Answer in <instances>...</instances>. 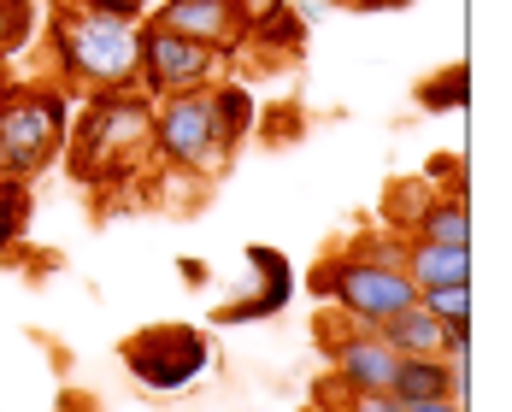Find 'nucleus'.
Returning <instances> with one entry per match:
<instances>
[{"mask_svg": "<svg viewBox=\"0 0 512 412\" xmlns=\"http://www.w3.org/2000/svg\"><path fill=\"white\" fill-rule=\"evenodd\" d=\"M77 183H124L154 154V101L142 89H101L65 130Z\"/></svg>", "mask_w": 512, "mask_h": 412, "instance_id": "f257e3e1", "label": "nucleus"}, {"mask_svg": "<svg viewBox=\"0 0 512 412\" xmlns=\"http://www.w3.org/2000/svg\"><path fill=\"white\" fill-rule=\"evenodd\" d=\"M136 36L142 30L130 18H106L77 0H59L48 18V59L71 89H89V95L136 89Z\"/></svg>", "mask_w": 512, "mask_h": 412, "instance_id": "f03ea898", "label": "nucleus"}, {"mask_svg": "<svg viewBox=\"0 0 512 412\" xmlns=\"http://www.w3.org/2000/svg\"><path fill=\"white\" fill-rule=\"evenodd\" d=\"M65 130H71L65 89H48V83L6 89L0 95V177L30 183L36 171H48L53 154L65 148Z\"/></svg>", "mask_w": 512, "mask_h": 412, "instance_id": "7ed1b4c3", "label": "nucleus"}, {"mask_svg": "<svg viewBox=\"0 0 512 412\" xmlns=\"http://www.w3.org/2000/svg\"><path fill=\"white\" fill-rule=\"evenodd\" d=\"M312 289L342 312L348 324H359V330H371V324H383L389 312H401V307L418 301V289H412V277L401 265H377V259L354 254V248L336 254V259H324V265L312 271Z\"/></svg>", "mask_w": 512, "mask_h": 412, "instance_id": "20e7f679", "label": "nucleus"}, {"mask_svg": "<svg viewBox=\"0 0 512 412\" xmlns=\"http://www.w3.org/2000/svg\"><path fill=\"white\" fill-rule=\"evenodd\" d=\"M136 89L148 101H165V95H195V89H212L218 77H230V53L212 48V42H189V36H171V30H154V24H136Z\"/></svg>", "mask_w": 512, "mask_h": 412, "instance_id": "39448f33", "label": "nucleus"}, {"mask_svg": "<svg viewBox=\"0 0 512 412\" xmlns=\"http://www.w3.org/2000/svg\"><path fill=\"white\" fill-rule=\"evenodd\" d=\"M230 142L212 118V95H165L154 101V159H165L171 171H189V177H212L230 165Z\"/></svg>", "mask_w": 512, "mask_h": 412, "instance_id": "423d86ee", "label": "nucleus"}, {"mask_svg": "<svg viewBox=\"0 0 512 412\" xmlns=\"http://www.w3.org/2000/svg\"><path fill=\"white\" fill-rule=\"evenodd\" d=\"M206 342L183 324H159V330H142L130 348H124V365L148 383V389H183L206 371Z\"/></svg>", "mask_w": 512, "mask_h": 412, "instance_id": "0eeeda50", "label": "nucleus"}, {"mask_svg": "<svg viewBox=\"0 0 512 412\" xmlns=\"http://www.w3.org/2000/svg\"><path fill=\"white\" fill-rule=\"evenodd\" d=\"M142 24L171 30V36H189V42H212V48H224V53H236L248 42L236 0H159V6H148Z\"/></svg>", "mask_w": 512, "mask_h": 412, "instance_id": "6e6552de", "label": "nucleus"}, {"mask_svg": "<svg viewBox=\"0 0 512 412\" xmlns=\"http://www.w3.org/2000/svg\"><path fill=\"white\" fill-rule=\"evenodd\" d=\"M330 348V377L342 383V389H389V377H395V365L401 354L377 336V330H348L342 342H324Z\"/></svg>", "mask_w": 512, "mask_h": 412, "instance_id": "1a4fd4ad", "label": "nucleus"}, {"mask_svg": "<svg viewBox=\"0 0 512 412\" xmlns=\"http://www.w3.org/2000/svg\"><path fill=\"white\" fill-rule=\"evenodd\" d=\"M407 277L412 289H448L471 283V248H442V242H407Z\"/></svg>", "mask_w": 512, "mask_h": 412, "instance_id": "9d476101", "label": "nucleus"}, {"mask_svg": "<svg viewBox=\"0 0 512 412\" xmlns=\"http://www.w3.org/2000/svg\"><path fill=\"white\" fill-rule=\"evenodd\" d=\"M395 354H442V336H448V324L436 318V312H424L418 301L412 307H401V312H389L383 324H371Z\"/></svg>", "mask_w": 512, "mask_h": 412, "instance_id": "9b49d317", "label": "nucleus"}, {"mask_svg": "<svg viewBox=\"0 0 512 412\" xmlns=\"http://www.w3.org/2000/svg\"><path fill=\"white\" fill-rule=\"evenodd\" d=\"M412 236L418 242H442V248H471V206H465V195H430L424 201V212L412 218Z\"/></svg>", "mask_w": 512, "mask_h": 412, "instance_id": "f8f14e48", "label": "nucleus"}, {"mask_svg": "<svg viewBox=\"0 0 512 412\" xmlns=\"http://www.w3.org/2000/svg\"><path fill=\"white\" fill-rule=\"evenodd\" d=\"M389 395L407 407V401H436V395H454V377L442 354H401L395 377H389Z\"/></svg>", "mask_w": 512, "mask_h": 412, "instance_id": "ddd939ff", "label": "nucleus"}, {"mask_svg": "<svg viewBox=\"0 0 512 412\" xmlns=\"http://www.w3.org/2000/svg\"><path fill=\"white\" fill-rule=\"evenodd\" d=\"M206 95H212V118H218L224 142L236 148V142L254 130V112H259V106H254V89H248V83H236V77H218Z\"/></svg>", "mask_w": 512, "mask_h": 412, "instance_id": "4468645a", "label": "nucleus"}, {"mask_svg": "<svg viewBox=\"0 0 512 412\" xmlns=\"http://www.w3.org/2000/svg\"><path fill=\"white\" fill-rule=\"evenodd\" d=\"M248 42H254V48H271V53H295L307 42V18H301L295 6H277L271 18L248 24Z\"/></svg>", "mask_w": 512, "mask_h": 412, "instance_id": "2eb2a0df", "label": "nucleus"}, {"mask_svg": "<svg viewBox=\"0 0 512 412\" xmlns=\"http://www.w3.org/2000/svg\"><path fill=\"white\" fill-rule=\"evenodd\" d=\"M465 95H471V83H465V65H448L442 77H430V83H418V106L424 112H460L465 106Z\"/></svg>", "mask_w": 512, "mask_h": 412, "instance_id": "dca6fc26", "label": "nucleus"}, {"mask_svg": "<svg viewBox=\"0 0 512 412\" xmlns=\"http://www.w3.org/2000/svg\"><path fill=\"white\" fill-rule=\"evenodd\" d=\"M418 307L436 312L442 324H471V283H448V289H418Z\"/></svg>", "mask_w": 512, "mask_h": 412, "instance_id": "f3484780", "label": "nucleus"}, {"mask_svg": "<svg viewBox=\"0 0 512 412\" xmlns=\"http://www.w3.org/2000/svg\"><path fill=\"white\" fill-rule=\"evenodd\" d=\"M24 218H30V189L12 183V177H0V254L12 248V236L24 230Z\"/></svg>", "mask_w": 512, "mask_h": 412, "instance_id": "a211bd4d", "label": "nucleus"}, {"mask_svg": "<svg viewBox=\"0 0 512 412\" xmlns=\"http://www.w3.org/2000/svg\"><path fill=\"white\" fill-rule=\"evenodd\" d=\"M30 30H36L30 0H0V59L24 48V42H30Z\"/></svg>", "mask_w": 512, "mask_h": 412, "instance_id": "6ab92c4d", "label": "nucleus"}, {"mask_svg": "<svg viewBox=\"0 0 512 412\" xmlns=\"http://www.w3.org/2000/svg\"><path fill=\"white\" fill-rule=\"evenodd\" d=\"M330 389L342 395V407H324V412H407L389 389H342L336 377H330Z\"/></svg>", "mask_w": 512, "mask_h": 412, "instance_id": "aec40b11", "label": "nucleus"}, {"mask_svg": "<svg viewBox=\"0 0 512 412\" xmlns=\"http://www.w3.org/2000/svg\"><path fill=\"white\" fill-rule=\"evenodd\" d=\"M77 6H89V12H106V18H130V24H142L154 0H77Z\"/></svg>", "mask_w": 512, "mask_h": 412, "instance_id": "412c9836", "label": "nucleus"}, {"mask_svg": "<svg viewBox=\"0 0 512 412\" xmlns=\"http://www.w3.org/2000/svg\"><path fill=\"white\" fill-rule=\"evenodd\" d=\"M277 6H289V0H236V12H242V30H248V24H259V18H271Z\"/></svg>", "mask_w": 512, "mask_h": 412, "instance_id": "4be33fe9", "label": "nucleus"}, {"mask_svg": "<svg viewBox=\"0 0 512 412\" xmlns=\"http://www.w3.org/2000/svg\"><path fill=\"white\" fill-rule=\"evenodd\" d=\"M407 412H465L460 395H436V401H407Z\"/></svg>", "mask_w": 512, "mask_h": 412, "instance_id": "5701e85b", "label": "nucleus"}, {"mask_svg": "<svg viewBox=\"0 0 512 412\" xmlns=\"http://www.w3.org/2000/svg\"><path fill=\"white\" fill-rule=\"evenodd\" d=\"M354 12H395V6H407V0H348Z\"/></svg>", "mask_w": 512, "mask_h": 412, "instance_id": "b1692460", "label": "nucleus"}]
</instances>
